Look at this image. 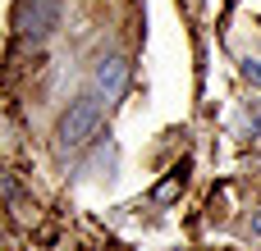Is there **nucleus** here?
I'll return each mask as SVG.
<instances>
[{
    "label": "nucleus",
    "mask_w": 261,
    "mask_h": 251,
    "mask_svg": "<svg viewBox=\"0 0 261 251\" xmlns=\"http://www.w3.org/2000/svg\"><path fill=\"white\" fill-rule=\"evenodd\" d=\"M243 78H248L252 87H261V59H243Z\"/></svg>",
    "instance_id": "obj_4"
},
{
    "label": "nucleus",
    "mask_w": 261,
    "mask_h": 251,
    "mask_svg": "<svg viewBox=\"0 0 261 251\" xmlns=\"http://www.w3.org/2000/svg\"><path fill=\"white\" fill-rule=\"evenodd\" d=\"M92 82H96V91H101L106 101L124 96V87H128V59H124V55H101L96 69H92Z\"/></svg>",
    "instance_id": "obj_3"
},
{
    "label": "nucleus",
    "mask_w": 261,
    "mask_h": 251,
    "mask_svg": "<svg viewBox=\"0 0 261 251\" xmlns=\"http://www.w3.org/2000/svg\"><path fill=\"white\" fill-rule=\"evenodd\" d=\"M60 14H64V5H60V0H18L14 27H18V37H23V41H32V46H37V41L55 37Z\"/></svg>",
    "instance_id": "obj_2"
},
{
    "label": "nucleus",
    "mask_w": 261,
    "mask_h": 251,
    "mask_svg": "<svg viewBox=\"0 0 261 251\" xmlns=\"http://www.w3.org/2000/svg\"><path fill=\"white\" fill-rule=\"evenodd\" d=\"M252 233H257V238H261V210H257V215H252Z\"/></svg>",
    "instance_id": "obj_5"
},
{
    "label": "nucleus",
    "mask_w": 261,
    "mask_h": 251,
    "mask_svg": "<svg viewBox=\"0 0 261 251\" xmlns=\"http://www.w3.org/2000/svg\"><path fill=\"white\" fill-rule=\"evenodd\" d=\"M96 128H101V91H83V96H73L69 110L60 114L55 142H60V151H78V146H87V142L96 137Z\"/></svg>",
    "instance_id": "obj_1"
}]
</instances>
